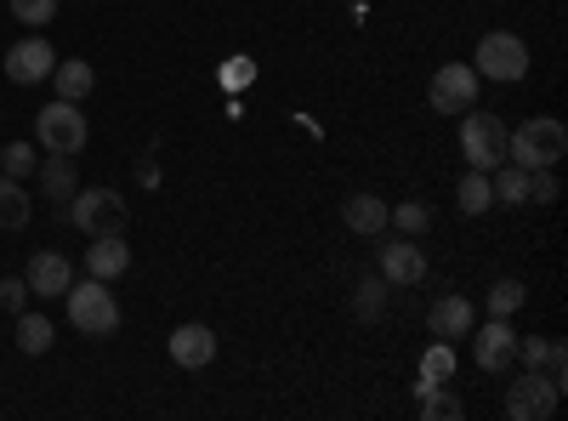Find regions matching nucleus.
<instances>
[{
    "instance_id": "obj_1",
    "label": "nucleus",
    "mask_w": 568,
    "mask_h": 421,
    "mask_svg": "<svg viewBox=\"0 0 568 421\" xmlns=\"http://www.w3.org/2000/svg\"><path fill=\"white\" fill-rule=\"evenodd\" d=\"M63 302H69V324H74L80 337H91V342L114 337L120 319H125L120 302H114V291H109V279H85V285H69Z\"/></svg>"
},
{
    "instance_id": "obj_2",
    "label": "nucleus",
    "mask_w": 568,
    "mask_h": 421,
    "mask_svg": "<svg viewBox=\"0 0 568 421\" xmlns=\"http://www.w3.org/2000/svg\"><path fill=\"white\" fill-rule=\"evenodd\" d=\"M568 154V126L540 114V120H524L517 131H506V160L524 166V171H540V166H557Z\"/></svg>"
},
{
    "instance_id": "obj_3",
    "label": "nucleus",
    "mask_w": 568,
    "mask_h": 421,
    "mask_svg": "<svg viewBox=\"0 0 568 421\" xmlns=\"http://www.w3.org/2000/svg\"><path fill=\"white\" fill-rule=\"evenodd\" d=\"M471 69L511 86V80H524L529 74V40L524 34H511V29H489L478 40V52H471Z\"/></svg>"
},
{
    "instance_id": "obj_4",
    "label": "nucleus",
    "mask_w": 568,
    "mask_h": 421,
    "mask_svg": "<svg viewBox=\"0 0 568 421\" xmlns=\"http://www.w3.org/2000/svg\"><path fill=\"white\" fill-rule=\"evenodd\" d=\"M460 154H466L471 171H495L506 160V120L471 103L466 120H460Z\"/></svg>"
},
{
    "instance_id": "obj_5",
    "label": "nucleus",
    "mask_w": 568,
    "mask_h": 421,
    "mask_svg": "<svg viewBox=\"0 0 568 421\" xmlns=\"http://www.w3.org/2000/svg\"><path fill=\"white\" fill-rule=\"evenodd\" d=\"M63 217L80 228V233H125V194H114V189H74V200L63 206Z\"/></svg>"
},
{
    "instance_id": "obj_6",
    "label": "nucleus",
    "mask_w": 568,
    "mask_h": 421,
    "mask_svg": "<svg viewBox=\"0 0 568 421\" xmlns=\"http://www.w3.org/2000/svg\"><path fill=\"white\" fill-rule=\"evenodd\" d=\"M34 137H40V149H45V154H80V149H85V137H91V126H85L80 103L58 98V103H45V109L34 114Z\"/></svg>"
},
{
    "instance_id": "obj_7",
    "label": "nucleus",
    "mask_w": 568,
    "mask_h": 421,
    "mask_svg": "<svg viewBox=\"0 0 568 421\" xmlns=\"http://www.w3.org/2000/svg\"><path fill=\"white\" fill-rule=\"evenodd\" d=\"M478 69L471 63H444L438 74H433V86H426V103H433L438 114H466L471 103H478Z\"/></svg>"
},
{
    "instance_id": "obj_8",
    "label": "nucleus",
    "mask_w": 568,
    "mask_h": 421,
    "mask_svg": "<svg viewBox=\"0 0 568 421\" xmlns=\"http://www.w3.org/2000/svg\"><path fill=\"white\" fill-rule=\"evenodd\" d=\"M557 388L540 377V370H529V377H517L511 388H506V415L511 421H546V415H557Z\"/></svg>"
},
{
    "instance_id": "obj_9",
    "label": "nucleus",
    "mask_w": 568,
    "mask_h": 421,
    "mask_svg": "<svg viewBox=\"0 0 568 421\" xmlns=\"http://www.w3.org/2000/svg\"><path fill=\"white\" fill-rule=\"evenodd\" d=\"M466 337H471V359H478L484 370H495V377H500V370L517 359V331H511L506 319H495V313H489V324H484V331L471 324Z\"/></svg>"
},
{
    "instance_id": "obj_10",
    "label": "nucleus",
    "mask_w": 568,
    "mask_h": 421,
    "mask_svg": "<svg viewBox=\"0 0 568 421\" xmlns=\"http://www.w3.org/2000/svg\"><path fill=\"white\" fill-rule=\"evenodd\" d=\"M23 279H29V297H63L74 285V262L63 251H34Z\"/></svg>"
},
{
    "instance_id": "obj_11",
    "label": "nucleus",
    "mask_w": 568,
    "mask_h": 421,
    "mask_svg": "<svg viewBox=\"0 0 568 421\" xmlns=\"http://www.w3.org/2000/svg\"><path fill=\"white\" fill-rule=\"evenodd\" d=\"M216 359V331L211 324H176L171 331V364L176 370H205Z\"/></svg>"
},
{
    "instance_id": "obj_12",
    "label": "nucleus",
    "mask_w": 568,
    "mask_h": 421,
    "mask_svg": "<svg viewBox=\"0 0 568 421\" xmlns=\"http://www.w3.org/2000/svg\"><path fill=\"white\" fill-rule=\"evenodd\" d=\"M375 273H382L387 285H420L426 279V251L409 245V240H393V245H382V257H375Z\"/></svg>"
},
{
    "instance_id": "obj_13",
    "label": "nucleus",
    "mask_w": 568,
    "mask_h": 421,
    "mask_svg": "<svg viewBox=\"0 0 568 421\" xmlns=\"http://www.w3.org/2000/svg\"><path fill=\"white\" fill-rule=\"evenodd\" d=\"M52 69H58V52H52V46H45L40 34H34V40H18L12 52H7V74H12L18 86L52 80Z\"/></svg>"
},
{
    "instance_id": "obj_14",
    "label": "nucleus",
    "mask_w": 568,
    "mask_h": 421,
    "mask_svg": "<svg viewBox=\"0 0 568 421\" xmlns=\"http://www.w3.org/2000/svg\"><path fill=\"white\" fill-rule=\"evenodd\" d=\"M125 268H131L125 233H98V240L85 245V273H91V279H120Z\"/></svg>"
},
{
    "instance_id": "obj_15",
    "label": "nucleus",
    "mask_w": 568,
    "mask_h": 421,
    "mask_svg": "<svg viewBox=\"0 0 568 421\" xmlns=\"http://www.w3.org/2000/svg\"><path fill=\"white\" fill-rule=\"evenodd\" d=\"M426 324H433V337L455 342V337H466L471 324H478V308H471L466 297H438V302H433V313H426Z\"/></svg>"
},
{
    "instance_id": "obj_16",
    "label": "nucleus",
    "mask_w": 568,
    "mask_h": 421,
    "mask_svg": "<svg viewBox=\"0 0 568 421\" xmlns=\"http://www.w3.org/2000/svg\"><path fill=\"white\" fill-rule=\"evenodd\" d=\"M34 189H40L45 200H74V189H80L74 154H45V160L34 166Z\"/></svg>"
},
{
    "instance_id": "obj_17",
    "label": "nucleus",
    "mask_w": 568,
    "mask_h": 421,
    "mask_svg": "<svg viewBox=\"0 0 568 421\" xmlns=\"http://www.w3.org/2000/svg\"><path fill=\"white\" fill-rule=\"evenodd\" d=\"M387 297H393V285H387L382 273L358 279V285H353V319L358 324H382L387 319Z\"/></svg>"
},
{
    "instance_id": "obj_18",
    "label": "nucleus",
    "mask_w": 568,
    "mask_h": 421,
    "mask_svg": "<svg viewBox=\"0 0 568 421\" xmlns=\"http://www.w3.org/2000/svg\"><path fill=\"white\" fill-rule=\"evenodd\" d=\"M342 222L353 233H387V200H375V194H353L342 206Z\"/></svg>"
},
{
    "instance_id": "obj_19",
    "label": "nucleus",
    "mask_w": 568,
    "mask_h": 421,
    "mask_svg": "<svg viewBox=\"0 0 568 421\" xmlns=\"http://www.w3.org/2000/svg\"><path fill=\"white\" fill-rule=\"evenodd\" d=\"M52 80H58V98L85 103V98H91V86H98V69H91L85 58H69V63H58V69H52Z\"/></svg>"
},
{
    "instance_id": "obj_20",
    "label": "nucleus",
    "mask_w": 568,
    "mask_h": 421,
    "mask_svg": "<svg viewBox=\"0 0 568 421\" xmlns=\"http://www.w3.org/2000/svg\"><path fill=\"white\" fill-rule=\"evenodd\" d=\"M29 211H34V200L23 194V182L0 171V228H7V233H18V228L29 222Z\"/></svg>"
},
{
    "instance_id": "obj_21",
    "label": "nucleus",
    "mask_w": 568,
    "mask_h": 421,
    "mask_svg": "<svg viewBox=\"0 0 568 421\" xmlns=\"http://www.w3.org/2000/svg\"><path fill=\"white\" fill-rule=\"evenodd\" d=\"M489 182H495V206H529V171H524V166L500 160V166L489 171Z\"/></svg>"
},
{
    "instance_id": "obj_22",
    "label": "nucleus",
    "mask_w": 568,
    "mask_h": 421,
    "mask_svg": "<svg viewBox=\"0 0 568 421\" xmlns=\"http://www.w3.org/2000/svg\"><path fill=\"white\" fill-rule=\"evenodd\" d=\"M455 206H460L466 217H484V211L495 206V182H489V171H466V177H460V189H455Z\"/></svg>"
},
{
    "instance_id": "obj_23",
    "label": "nucleus",
    "mask_w": 568,
    "mask_h": 421,
    "mask_svg": "<svg viewBox=\"0 0 568 421\" xmlns=\"http://www.w3.org/2000/svg\"><path fill=\"white\" fill-rule=\"evenodd\" d=\"M455 377V348L438 337L433 348L420 353V382H415V393H426V388H438V382H449Z\"/></svg>"
},
{
    "instance_id": "obj_24",
    "label": "nucleus",
    "mask_w": 568,
    "mask_h": 421,
    "mask_svg": "<svg viewBox=\"0 0 568 421\" xmlns=\"http://www.w3.org/2000/svg\"><path fill=\"white\" fill-rule=\"evenodd\" d=\"M387 228H398L404 240H420V233L433 228V211H426L420 200H398V206H387Z\"/></svg>"
},
{
    "instance_id": "obj_25",
    "label": "nucleus",
    "mask_w": 568,
    "mask_h": 421,
    "mask_svg": "<svg viewBox=\"0 0 568 421\" xmlns=\"http://www.w3.org/2000/svg\"><path fill=\"white\" fill-rule=\"evenodd\" d=\"M18 348H23L29 359L52 353V319H40V313H18Z\"/></svg>"
},
{
    "instance_id": "obj_26",
    "label": "nucleus",
    "mask_w": 568,
    "mask_h": 421,
    "mask_svg": "<svg viewBox=\"0 0 568 421\" xmlns=\"http://www.w3.org/2000/svg\"><path fill=\"white\" fill-rule=\"evenodd\" d=\"M420 415H426V421H460V415H466V404L438 382V388H426V393H420Z\"/></svg>"
},
{
    "instance_id": "obj_27",
    "label": "nucleus",
    "mask_w": 568,
    "mask_h": 421,
    "mask_svg": "<svg viewBox=\"0 0 568 421\" xmlns=\"http://www.w3.org/2000/svg\"><path fill=\"white\" fill-rule=\"evenodd\" d=\"M524 297H529L524 279H495V285H489V313L495 319H511L517 308H524Z\"/></svg>"
},
{
    "instance_id": "obj_28",
    "label": "nucleus",
    "mask_w": 568,
    "mask_h": 421,
    "mask_svg": "<svg viewBox=\"0 0 568 421\" xmlns=\"http://www.w3.org/2000/svg\"><path fill=\"white\" fill-rule=\"evenodd\" d=\"M12 18L29 23V29H45L58 18V0H12Z\"/></svg>"
},
{
    "instance_id": "obj_29",
    "label": "nucleus",
    "mask_w": 568,
    "mask_h": 421,
    "mask_svg": "<svg viewBox=\"0 0 568 421\" xmlns=\"http://www.w3.org/2000/svg\"><path fill=\"white\" fill-rule=\"evenodd\" d=\"M0 171H7V177H34V149L29 143H7V149H0Z\"/></svg>"
},
{
    "instance_id": "obj_30",
    "label": "nucleus",
    "mask_w": 568,
    "mask_h": 421,
    "mask_svg": "<svg viewBox=\"0 0 568 421\" xmlns=\"http://www.w3.org/2000/svg\"><path fill=\"white\" fill-rule=\"evenodd\" d=\"M562 189H557V166H540V171H529V206H551Z\"/></svg>"
},
{
    "instance_id": "obj_31",
    "label": "nucleus",
    "mask_w": 568,
    "mask_h": 421,
    "mask_svg": "<svg viewBox=\"0 0 568 421\" xmlns=\"http://www.w3.org/2000/svg\"><path fill=\"white\" fill-rule=\"evenodd\" d=\"M251 80H256V63H251V58H227V63H222V86H227V91H245Z\"/></svg>"
},
{
    "instance_id": "obj_32",
    "label": "nucleus",
    "mask_w": 568,
    "mask_h": 421,
    "mask_svg": "<svg viewBox=\"0 0 568 421\" xmlns=\"http://www.w3.org/2000/svg\"><path fill=\"white\" fill-rule=\"evenodd\" d=\"M23 302H29V279H0V308L23 313Z\"/></svg>"
},
{
    "instance_id": "obj_33",
    "label": "nucleus",
    "mask_w": 568,
    "mask_h": 421,
    "mask_svg": "<svg viewBox=\"0 0 568 421\" xmlns=\"http://www.w3.org/2000/svg\"><path fill=\"white\" fill-rule=\"evenodd\" d=\"M136 182H142V189H154V182H160V166L142 160V166H136Z\"/></svg>"
},
{
    "instance_id": "obj_34",
    "label": "nucleus",
    "mask_w": 568,
    "mask_h": 421,
    "mask_svg": "<svg viewBox=\"0 0 568 421\" xmlns=\"http://www.w3.org/2000/svg\"><path fill=\"white\" fill-rule=\"evenodd\" d=\"M0 114H7V109H0Z\"/></svg>"
}]
</instances>
